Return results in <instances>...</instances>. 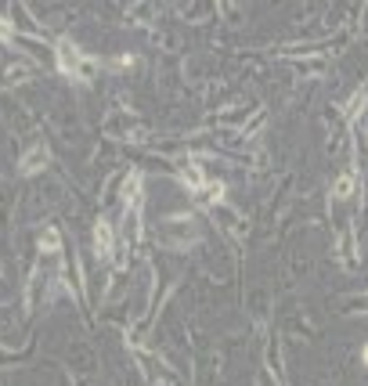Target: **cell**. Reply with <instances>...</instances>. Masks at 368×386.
Masks as SVG:
<instances>
[{"mask_svg": "<svg viewBox=\"0 0 368 386\" xmlns=\"http://www.w3.org/2000/svg\"><path fill=\"white\" fill-rule=\"evenodd\" d=\"M159 242L170 246V249H181V246H191L195 242V221L191 217H166L163 228H159Z\"/></svg>", "mask_w": 368, "mask_h": 386, "instance_id": "1", "label": "cell"}, {"mask_svg": "<svg viewBox=\"0 0 368 386\" xmlns=\"http://www.w3.org/2000/svg\"><path fill=\"white\" fill-rule=\"evenodd\" d=\"M58 69L61 73H69V76H91L94 73V61L91 58H83L80 51H76V44H73V40L69 36H65V40H58Z\"/></svg>", "mask_w": 368, "mask_h": 386, "instance_id": "2", "label": "cell"}, {"mask_svg": "<svg viewBox=\"0 0 368 386\" xmlns=\"http://www.w3.org/2000/svg\"><path fill=\"white\" fill-rule=\"evenodd\" d=\"M47 163H51V152H47L43 144H33L29 152L22 156V174H36V170L47 166Z\"/></svg>", "mask_w": 368, "mask_h": 386, "instance_id": "3", "label": "cell"}, {"mask_svg": "<svg viewBox=\"0 0 368 386\" xmlns=\"http://www.w3.org/2000/svg\"><path fill=\"white\" fill-rule=\"evenodd\" d=\"M94 242H98V256H112V249H116V228L101 221L98 231H94Z\"/></svg>", "mask_w": 368, "mask_h": 386, "instance_id": "4", "label": "cell"}, {"mask_svg": "<svg viewBox=\"0 0 368 386\" xmlns=\"http://www.w3.org/2000/svg\"><path fill=\"white\" fill-rule=\"evenodd\" d=\"M138 361L145 364V372H148V379H163V376H166V369H163V364H159L156 357H152V354L138 350Z\"/></svg>", "mask_w": 368, "mask_h": 386, "instance_id": "5", "label": "cell"}, {"mask_svg": "<svg viewBox=\"0 0 368 386\" xmlns=\"http://www.w3.org/2000/svg\"><path fill=\"white\" fill-rule=\"evenodd\" d=\"M351 191H354V174H339V181H336V188H332V195H336L339 202H346V199H351Z\"/></svg>", "mask_w": 368, "mask_h": 386, "instance_id": "6", "label": "cell"}, {"mask_svg": "<svg viewBox=\"0 0 368 386\" xmlns=\"http://www.w3.org/2000/svg\"><path fill=\"white\" fill-rule=\"evenodd\" d=\"M40 246H43V249H51V253H58V231L47 228V231L40 235Z\"/></svg>", "mask_w": 368, "mask_h": 386, "instance_id": "7", "label": "cell"}, {"mask_svg": "<svg viewBox=\"0 0 368 386\" xmlns=\"http://www.w3.org/2000/svg\"><path fill=\"white\" fill-rule=\"evenodd\" d=\"M11 36V26H8V18H0V40Z\"/></svg>", "mask_w": 368, "mask_h": 386, "instance_id": "8", "label": "cell"}, {"mask_svg": "<svg viewBox=\"0 0 368 386\" xmlns=\"http://www.w3.org/2000/svg\"><path fill=\"white\" fill-rule=\"evenodd\" d=\"M361 357H365V364H368V347H365V354H361Z\"/></svg>", "mask_w": 368, "mask_h": 386, "instance_id": "9", "label": "cell"}]
</instances>
